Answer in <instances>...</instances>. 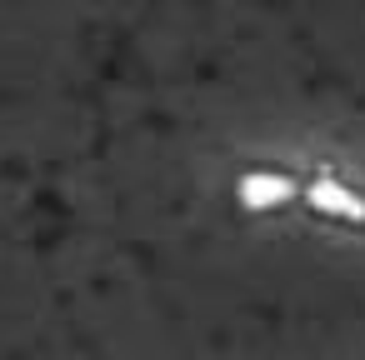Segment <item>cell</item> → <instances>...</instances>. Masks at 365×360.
I'll return each mask as SVG.
<instances>
[{
	"label": "cell",
	"mask_w": 365,
	"mask_h": 360,
	"mask_svg": "<svg viewBox=\"0 0 365 360\" xmlns=\"http://www.w3.org/2000/svg\"><path fill=\"white\" fill-rule=\"evenodd\" d=\"M305 205L320 210V215H335V220L365 225V195H355V190L340 185V180H310V185H305Z\"/></svg>",
	"instance_id": "1"
},
{
	"label": "cell",
	"mask_w": 365,
	"mask_h": 360,
	"mask_svg": "<svg viewBox=\"0 0 365 360\" xmlns=\"http://www.w3.org/2000/svg\"><path fill=\"white\" fill-rule=\"evenodd\" d=\"M240 195H245V205H285V200H295V180L260 170V175H245Z\"/></svg>",
	"instance_id": "2"
}]
</instances>
